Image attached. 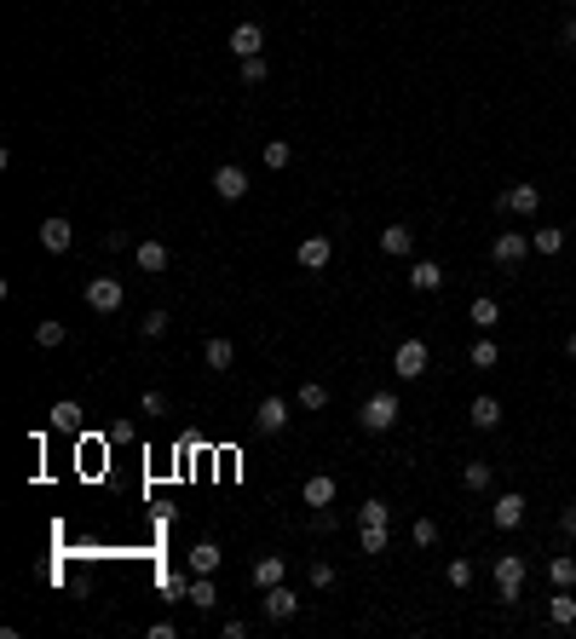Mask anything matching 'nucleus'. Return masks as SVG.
Listing matches in <instances>:
<instances>
[{
  "label": "nucleus",
  "mask_w": 576,
  "mask_h": 639,
  "mask_svg": "<svg viewBox=\"0 0 576 639\" xmlns=\"http://www.w3.org/2000/svg\"><path fill=\"white\" fill-rule=\"evenodd\" d=\"M524 576H531L524 553H496V599L501 605H519L524 599Z\"/></svg>",
  "instance_id": "f257e3e1"
},
{
  "label": "nucleus",
  "mask_w": 576,
  "mask_h": 639,
  "mask_svg": "<svg viewBox=\"0 0 576 639\" xmlns=\"http://www.w3.org/2000/svg\"><path fill=\"white\" fill-rule=\"evenodd\" d=\"M398 392H369V398H363V409H358V426L363 433H392V426H398Z\"/></svg>",
  "instance_id": "f03ea898"
},
{
  "label": "nucleus",
  "mask_w": 576,
  "mask_h": 639,
  "mask_svg": "<svg viewBox=\"0 0 576 639\" xmlns=\"http://www.w3.org/2000/svg\"><path fill=\"white\" fill-rule=\"evenodd\" d=\"M531 237H524V231H496V242H490V260L501 265V271H519L524 260H531Z\"/></svg>",
  "instance_id": "7ed1b4c3"
},
{
  "label": "nucleus",
  "mask_w": 576,
  "mask_h": 639,
  "mask_svg": "<svg viewBox=\"0 0 576 639\" xmlns=\"http://www.w3.org/2000/svg\"><path fill=\"white\" fill-rule=\"evenodd\" d=\"M496 214H542V184H507V190L496 196Z\"/></svg>",
  "instance_id": "20e7f679"
},
{
  "label": "nucleus",
  "mask_w": 576,
  "mask_h": 639,
  "mask_svg": "<svg viewBox=\"0 0 576 639\" xmlns=\"http://www.w3.org/2000/svg\"><path fill=\"white\" fill-rule=\"evenodd\" d=\"M426 363H433V352H426V340H398V352H392V368H398L403 380H421L426 375Z\"/></svg>",
  "instance_id": "39448f33"
},
{
  "label": "nucleus",
  "mask_w": 576,
  "mask_h": 639,
  "mask_svg": "<svg viewBox=\"0 0 576 639\" xmlns=\"http://www.w3.org/2000/svg\"><path fill=\"white\" fill-rule=\"evenodd\" d=\"M121 300H127V288H121V277H93L87 282V305L93 311H121Z\"/></svg>",
  "instance_id": "423d86ee"
},
{
  "label": "nucleus",
  "mask_w": 576,
  "mask_h": 639,
  "mask_svg": "<svg viewBox=\"0 0 576 639\" xmlns=\"http://www.w3.org/2000/svg\"><path fill=\"white\" fill-rule=\"evenodd\" d=\"M260 605H265V622H288L294 611H300V594H294L288 582H277V587H265V594H260Z\"/></svg>",
  "instance_id": "0eeeda50"
},
{
  "label": "nucleus",
  "mask_w": 576,
  "mask_h": 639,
  "mask_svg": "<svg viewBox=\"0 0 576 639\" xmlns=\"http://www.w3.org/2000/svg\"><path fill=\"white\" fill-rule=\"evenodd\" d=\"M294 260H300V271H323V265L335 260V242H329L323 231H312V237H305L300 248H294Z\"/></svg>",
  "instance_id": "6e6552de"
},
{
  "label": "nucleus",
  "mask_w": 576,
  "mask_h": 639,
  "mask_svg": "<svg viewBox=\"0 0 576 639\" xmlns=\"http://www.w3.org/2000/svg\"><path fill=\"white\" fill-rule=\"evenodd\" d=\"M524 507H531V501H524L519 489H501V496H496V507H490L496 530H519V524H524Z\"/></svg>",
  "instance_id": "1a4fd4ad"
},
{
  "label": "nucleus",
  "mask_w": 576,
  "mask_h": 639,
  "mask_svg": "<svg viewBox=\"0 0 576 639\" xmlns=\"http://www.w3.org/2000/svg\"><path fill=\"white\" fill-rule=\"evenodd\" d=\"M41 248H46V254H69V248H76V225H69L64 214L41 219Z\"/></svg>",
  "instance_id": "9d476101"
},
{
  "label": "nucleus",
  "mask_w": 576,
  "mask_h": 639,
  "mask_svg": "<svg viewBox=\"0 0 576 639\" xmlns=\"http://www.w3.org/2000/svg\"><path fill=\"white\" fill-rule=\"evenodd\" d=\"M214 190H219V202H242V196H248V174H242L237 162L214 167Z\"/></svg>",
  "instance_id": "9b49d317"
},
{
  "label": "nucleus",
  "mask_w": 576,
  "mask_h": 639,
  "mask_svg": "<svg viewBox=\"0 0 576 639\" xmlns=\"http://www.w3.org/2000/svg\"><path fill=\"white\" fill-rule=\"evenodd\" d=\"M335 496H340V484L329 473H312V478H305V489H300L305 507H335Z\"/></svg>",
  "instance_id": "f8f14e48"
},
{
  "label": "nucleus",
  "mask_w": 576,
  "mask_h": 639,
  "mask_svg": "<svg viewBox=\"0 0 576 639\" xmlns=\"http://www.w3.org/2000/svg\"><path fill=\"white\" fill-rule=\"evenodd\" d=\"M231 53L237 58H260L265 53V29L260 23H237V29H231Z\"/></svg>",
  "instance_id": "ddd939ff"
},
{
  "label": "nucleus",
  "mask_w": 576,
  "mask_h": 639,
  "mask_svg": "<svg viewBox=\"0 0 576 639\" xmlns=\"http://www.w3.org/2000/svg\"><path fill=\"white\" fill-rule=\"evenodd\" d=\"M283 576H288V564H283V553H265V559H254V570H248V582H254V587H260V594H265V587H277V582H283Z\"/></svg>",
  "instance_id": "4468645a"
},
{
  "label": "nucleus",
  "mask_w": 576,
  "mask_h": 639,
  "mask_svg": "<svg viewBox=\"0 0 576 639\" xmlns=\"http://www.w3.org/2000/svg\"><path fill=\"white\" fill-rule=\"evenodd\" d=\"M410 288L415 294H438V288H444V265H438V260H415L410 265Z\"/></svg>",
  "instance_id": "2eb2a0df"
},
{
  "label": "nucleus",
  "mask_w": 576,
  "mask_h": 639,
  "mask_svg": "<svg viewBox=\"0 0 576 639\" xmlns=\"http://www.w3.org/2000/svg\"><path fill=\"white\" fill-rule=\"evenodd\" d=\"M133 260H139L144 277H162L167 265H174V254H167V242H139V254H133Z\"/></svg>",
  "instance_id": "dca6fc26"
},
{
  "label": "nucleus",
  "mask_w": 576,
  "mask_h": 639,
  "mask_svg": "<svg viewBox=\"0 0 576 639\" xmlns=\"http://www.w3.org/2000/svg\"><path fill=\"white\" fill-rule=\"evenodd\" d=\"M467 323L479 328V335H496V323H501V305L490 300V294H479V300L467 305Z\"/></svg>",
  "instance_id": "f3484780"
},
{
  "label": "nucleus",
  "mask_w": 576,
  "mask_h": 639,
  "mask_svg": "<svg viewBox=\"0 0 576 639\" xmlns=\"http://www.w3.org/2000/svg\"><path fill=\"white\" fill-rule=\"evenodd\" d=\"M381 254H392V260L415 254V231H410V225H386V231H381Z\"/></svg>",
  "instance_id": "a211bd4d"
},
{
  "label": "nucleus",
  "mask_w": 576,
  "mask_h": 639,
  "mask_svg": "<svg viewBox=\"0 0 576 639\" xmlns=\"http://www.w3.org/2000/svg\"><path fill=\"white\" fill-rule=\"evenodd\" d=\"M254 426H260V433H283V426H288V403L283 398H265L260 415H254Z\"/></svg>",
  "instance_id": "6ab92c4d"
},
{
  "label": "nucleus",
  "mask_w": 576,
  "mask_h": 639,
  "mask_svg": "<svg viewBox=\"0 0 576 639\" xmlns=\"http://www.w3.org/2000/svg\"><path fill=\"white\" fill-rule=\"evenodd\" d=\"M202 363H207V368H219V375H225V368L237 363V346H231L225 335H214V340H207V346H202Z\"/></svg>",
  "instance_id": "aec40b11"
},
{
  "label": "nucleus",
  "mask_w": 576,
  "mask_h": 639,
  "mask_svg": "<svg viewBox=\"0 0 576 639\" xmlns=\"http://www.w3.org/2000/svg\"><path fill=\"white\" fill-rule=\"evenodd\" d=\"M548 622H554V628H571L576 622V594L571 587H559V594L548 599Z\"/></svg>",
  "instance_id": "412c9836"
},
{
  "label": "nucleus",
  "mask_w": 576,
  "mask_h": 639,
  "mask_svg": "<svg viewBox=\"0 0 576 639\" xmlns=\"http://www.w3.org/2000/svg\"><path fill=\"white\" fill-rule=\"evenodd\" d=\"M467 421L479 426V433H496V426H501V403H496V398H473Z\"/></svg>",
  "instance_id": "4be33fe9"
},
{
  "label": "nucleus",
  "mask_w": 576,
  "mask_h": 639,
  "mask_svg": "<svg viewBox=\"0 0 576 639\" xmlns=\"http://www.w3.org/2000/svg\"><path fill=\"white\" fill-rule=\"evenodd\" d=\"M294 403H300V409H305V415H317V409H329V386H323V380H305V386H300V392H294Z\"/></svg>",
  "instance_id": "5701e85b"
},
{
  "label": "nucleus",
  "mask_w": 576,
  "mask_h": 639,
  "mask_svg": "<svg viewBox=\"0 0 576 639\" xmlns=\"http://www.w3.org/2000/svg\"><path fill=\"white\" fill-rule=\"evenodd\" d=\"M53 426H58V433H81V403L76 398H58L53 403Z\"/></svg>",
  "instance_id": "b1692460"
},
{
  "label": "nucleus",
  "mask_w": 576,
  "mask_h": 639,
  "mask_svg": "<svg viewBox=\"0 0 576 639\" xmlns=\"http://www.w3.org/2000/svg\"><path fill=\"white\" fill-rule=\"evenodd\" d=\"M219 559H225V553H219L214 542H196V547H191V570H196V576H214Z\"/></svg>",
  "instance_id": "393cba45"
},
{
  "label": "nucleus",
  "mask_w": 576,
  "mask_h": 639,
  "mask_svg": "<svg viewBox=\"0 0 576 639\" xmlns=\"http://www.w3.org/2000/svg\"><path fill=\"white\" fill-rule=\"evenodd\" d=\"M531 248L542 254V260H554L559 248H565V231H554V225H542V231H531Z\"/></svg>",
  "instance_id": "a878e982"
},
{
  "label": "nucleus",
  "mask_w": 576,
  "mask_h": 639,
  "mask_svg": "<svg viewBox=\"0 0 576 639\" xmlns=\"http://www.w3.org/2000/svg\"><path fill=\"white\" fill-rule=\"evenodd\" d=\"M64 340H69L64 323H53V317H46V323H35V346H41V352H58Z\"/></svg>",
  "instance_id": "bb28decb"
},
{
  "label": "nucleus",
  "mask_w": 576,
  "mask_h": 639,
  "mask_svg": "<svg viewBox=\"0 0 576 639\" xmlns=\"http://www.w3.org/2000/svg\"><path fill=\"white\" fill-rule=\"evenodd\" d=\"M461 484H467V489H490V484H496V466H490V461H467V466H461Z\"/></svg>",
  "instance_id": "cd10ccee"
},
{
  "label": "nucleus",
  "mask_w": 576,
  "mask_h": 639,
  "mask_svg": "<svg viewBox=\"0 0 576 639\" xmlns=\"http://www.w3.org/2000/svg\"><path fill=\"white\" fill-rule=\"evenodd\" d=\"M191 605H196V611H214V605H219L214 576H196V582H191Z\"/></svg>",
  "instance_id": "c85d7f7f"
},
{
  "label": "nucleus",
  "mask_w": 576,
  "mask_h": 639,
  "mask_svg": "<svg viewBox=\"0 0 576 639\" xmlns=\"http://www.w3.org/2000/svg\"><path fill=\"white\" fill-rule=\"evenodd\" d=\"M496 358H501V352H496V340H490V335L473 340V352H467V363H473V368H496Z\"/></svg>",
  "instance_id": "c756f323"
},
{
  "label": "nucleus",
  "mask_w": 576,
  "mask_h": 639,
  "mask_svg": "<svg viewBox=\"0 0 576 639\" xmlns=\"http://www.w3.org/2000/svg\"><path fill=\"white\" fill-rule=\"evenodd\" d=\"M294 162V150H288V139H265V167L272 174H283V167Z\"/></svg>",
  "instance_id": "7c9ffc66"
},
{
  "label": "nucleus",
  "mask_w": 576,
  "mask_h": 639,
  "mask_svg": "<svg viewBox=\"0 0 576 639\" xmlns=\"http://www.w3.org/2000/svg\"><path fill=\"white\" fill-rule=\"evenodd\" d=\"M386 542H392L386 524H363V530H358V547H363V553H386Z\"/></svg>",
  "instance_id": "2f4dec72"
},
{
  "label": "nucleus",
  "mask_w": 576,
  "mask_h": 639,
  "mask_svg": "<svg viewBox=\"0 0 576 639\" xmlns=\"http://www.w3.org/2000/svg\"><path fill=\"white\" fill-rule=\"evenodd\" d=\"M548 576H554V587H571V582H576V559H571V553L548 559Z\"/></svg>",
  "instance_id": "473e14b6"
},
{
  "label": "nucleus",
  "mask_w": 576,
  "mask_h": 639,
  "mask_svg": "<svg viewBox=\"0 0 576 639\" xmlns=\"http://www.w3.org/2000/svg\"><path fill=\"white\" fill-rule=\"evenodd\" d=\"M167 323H174V317H167V311H162V305H156V311H144V323H139V335H144V340H162V335H167Z\"/></svg>",
  "instance_id": "72a5a7b5"
},
{
  "label": "nucleus",
  "mask_w": 576,
  "mask_h": 639,
  "mask_svg": "<svg viewBox=\"0 0 576 639\" xmlns=\"http://www.w3.org/2000/svg\"><path fill=\"white\" fill-rule=\"evenodd\" d=\"M265 76H272V64H265V53H260V58H242V87H260Z\"/></svg>",
  "instance_id": "f704fd0d"
},
{
  "label": "nucleus",
  "mask_w": 576,
  "mask_h": 639,
  "mask_svg": "<svg viewBox=\"0 0 576 639\" xmlns=\"http://www.w3.org/2000/svg\"><path fill=\"white\" fill-rule=\"evenodd\" d=\"M358 524H392V507H386V501H363V507H358Z\"/></svg>",
  "instance_id": "c9c22d12"
},
{
  "label": "nucleus",
  "mask_w": 576,
  "mask_h": 639,
  "mask_svg": "<svg viewBox=\"0 0 576 639\" xmlns=\"http://www.w3.org/2000/svg\"><path fill=\"white\" fill-rule=\"evenodd\" d=\"M410 536H415V547H438V524H433V519H415Z\"/></svg>",
  "instance_id": "e433bc0d"
},
{
  "label": "nucleus",
  "mask_w": 576,
  "mask_h": 639,
  "mask_svg": "<svg viewBox=\"0 0 576 639\" xmlns=\"http://www.w3.org/2000/svg\"><path fill=\"white\" fill-rule=\"evenodd\" d=\"M444 576H450V587H467V582H473V564H467V559H450Z\"/></svg>",
  "instance_id": "4c0bfd02"
},
{
  "label": "nucleus",
  "mask_w": 576,
  "mask_h": 639,
  "mask_svg": "<svg viewBox=\"0 0 576 639\" xmlns=\"http://www.w3.org/2000/svg\"><path fill=\"white\" fill-rule=\"evenodd\" d=\"M312 587H335V564H329V559L312 564Z\"/></svg>",
  "instance_id": "58836bf2"
},
{
  "label": "nucleus",
  "mask_w": 576,
  "mask_h": 639,
  "mask_svg": "<svg viewBox=\"0 0 576 639\" xmlns=\"http://www.w3.org/2000/svg\"><path fill=\"white\" fill-rule=\"evenodd\" d=\"M312 530H335V507H312Z\"/></svg>",
  "instance_id": "ea45409f"
},
{
  "label": "nucleus",
  "mask_w": 576,
  "mask_h": 639,
  "mask_svg": "<svg viewBox=\"0 0 576 639\" xmlns=\"http://www.w3.org/2000/svg\"><path fill=\"white\" fill-rule=\"evenodd\" d=\"M144 415H167V398H162V392H144Z\"/></svg>",
  "instance_id": "a19ab883"
},
{
  "label": "nucleus",
  "mask_w": 576,
  "mask_h": 639,
  "mask_svg": "<svg viewBox=\"0 0 576 639\" xmlns=\"http://www.w3.org/2000/svg\"><path fill=\"white\" fill-rule=\"evenodd\" d=\"M559 530L576 536V501H571V507H559Z\"/></svg>",
  "instance_id": "79ce46f5"
},
{
  "label": "nucleus",
  "mask_w": 576,
  "mask_h": 639,
  "mask_svg": "<svg viewBox=\"0 0 576 639\" xmlns=\"http://www.w3.org/2000/svg\"><path fill=\"white\" fill-rule=\"evenodd\" d=\"M565 46H571V53H576V18L565 23Z\"/></svg>",
  "instance_id": "37998d69"
},
{
  "label": "nucleus",
  "mask_w": 576,
  "mask_h": 639,
  "mask_svg": "<svg viewBox=\"0 0 576 639\" xmlns=\"http://www.w3.org/2000/svg\"><path fill=\"white\" fill-rule=\"evenodd\" d=\"M565 352H571V358H576V335H571V340H565Z\"/></svg>",
  "instance_id": "c03bdc74"
}]
</instances>
